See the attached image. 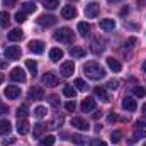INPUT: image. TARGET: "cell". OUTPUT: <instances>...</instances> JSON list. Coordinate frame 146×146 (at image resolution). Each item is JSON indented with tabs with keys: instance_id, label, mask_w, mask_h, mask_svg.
I'll return each instance as SVG.
<instances>
[{
	"instance_id": "51",
	"label": "cell",
	"mask_w": 146,
	"mask_h": 146,
	"mask_svg": "<svg viewBox=\"0 0 146 146\" xmlns=\"http://www.w3.org/2000/svg\"><path fill=\"white\" fill-rule=\"evenodd\" d=\"M7 66V63H5V60H0V68H5Z\"/></svg>"
},
{
	"instance_id": "34",
	"label": "cell",
	"mask_w": 146,
	"mask_h": 146,
	"mask_svg": "<svg viewBox=\"0 0 146 146\" xmlns=\"http://www.w3.org/2000/svg\"><path fill=\"white\" fill-rule=\"evenodd\" d=\"M133 94H134V97H139L141 99V97L146 95V88L145 87H139V85L138 87H133Z\"/></svg>"
},
{
	"instance_id": "28",
	"label": "cell",
	"mask_w": 146,
	"mask_h": 146,
	"mask_svg": "<svg viewBox=\"0 0 146 146\" xmlns=\"http://www.w3.org/2000/svg\"><path fill=\"white\" fill-rule=\"evenodd\" d=\"M36 5L33 3V2H24L22 3V12L24 14H33V12H36Z\"/></svg>"
},
{
	"instance_id": "16",
	"label": "cell",
	"mask_w": 146,
	"mask_h": 146,
	"mask_svg": "<svg viewBox=\"0 0 146 146\" xmlns=\"http://www.w3.org/2000/svg\"><path fill=\"white\" fill-rule=\"evenodd\" d=\"M29 127H31V126H29V122H27L26 119H19V121H17V127H15V129H17L19 134H27V133H29Z\"/></svg>"
},
{
	"instance_id": "7",
	"label": "cell",
	"mask_w": 146,
	"mask_h": 146,
	"mask_svg": "<svg viewBox=\"0 0 146 146\" xmlns=\"http://www.w3.org/2000/svg\"><path fill=\"white\" fill-rule=\"evenodd\" d=\"M58 82H60L58 76H56L53 72H46L44 75H42V83H44L46 87H56Z\"/></svg>"
},
{
	"instance_id": "31",
	"label": "cell",
	"mask_w": 146,
	"mask_h": 146,
	"mask_svg": "<svg viewBox=\"0 0 146 146\" xmlns=\"http://www.w3.org/2000/svg\"><path fill=\"white\" fill-rule=\"evenodd\" d=\"M26 68L33 73V75H36L37 73V63L34 60H27V61H26Z\"/></svg>"
},
{
	"instance_id": "56",
	"label": "cell",
	"mask_w": 146,
	"mask_h": 146,
	"mask_svg": "<svg viewBox=\"0 0 146 146\" xmlns=\"http://www.w3.org/2000/svg\"><path fill=\"white\" fill-rule=\"evenodd\" d=\"M145 146H146V143H145Z\"/></svg>"
},
{
	"instance_id": "46",
	"label": "cell",
	"mask_w": 146,
	"mask_h": 146,
	"mask_svg": "<svg viewBox=\"0 0 146 146\" xmlns=\"http://www.w3.org/2000/svg\"><path fill=\"white\" fill-rule=\"evenodd\" d=\"M15 2H17V0H3V5L10 9V7H14V5H15Z\"/></svg>"
},
{
	"instance_id": "40",
	"label": "cell",
	"mask_w": 146,
	"mask_h": 146,
	"mask_svg": "<svg viewBox=\"0 0 146 146\" xmlns=\"http://www.w3.org/2000/svg\"><path fill=\"white\" fill-rule=\"evenodd\" d=\"M65 109L68 110V112H75V109H76V104H75V100H68L66 104H65Z\"/></svg>"
},
{
	"instance_id": "55",
	"label": "cell",
	"mask_w": 146,
	"mask_h": 146,
	"mask_svg": "<svg viewBox=\"0 0 146 146\" xmlns=\"http://www.w3.org/2000/svg\"><path fill=\"white\" fill-rule=\"evenodd\" d=\"M143 114H145V115H146V104H145V106H143Z\"/></svg>"
},
{
	"instance_id": "52",
	"label": "cell",
	"mask_w": 146,
	"mask_h": 146,
	"mask_svg": "<svg viewBox=\"0 0 146 146\" xmlns=\"http://www.w3.org/2000/svg\"><path fill=\"white\" fill-rule=\"evenodd\" d=\"M109 3H117V2H122V0H107Z\"/></svg>"
},
{
	"instance_id": "49",
	"label": "cell",
	"mask_w": 146,
	"mask_h": 146,
	"mask_svg": "<svg viewBox=\"0 0 146 146\" xmlns=\"http://www.w3.org/2000/svg\"><path fill=\"white\" fill-rule=\"evenodd\" d=\"M126 14H129V9H127V7H124V9L121 10V15H126Z\"/></svg>"
},
{
	"instance_id": "27",
	"label": "cell",
	"mask_w": 146,
	"mask_h": 146,
	"mask_svg": "<svg viewBox=\"0 0 146 146\" xmlns=\"http://www.w3.org/2000/svg\"><path fill=\"white\" fill-rule=\"evenodd\" d=\"M9 24H10V15H9V12L2 10V12H0V26H2V27H7Z\"/></svg>"
},
{
	"instance_id": "26",
	"label": "cell",
	"mask_w": 146,
	"mask_h": 146,
	"mask_svg": "<svg viewBox=\"0 0 146 146\" xmlns=\"http://www.w3.org/2000/svg\"><path fill=\"white\" fill-rule=\"evenodd\" d=\"M63 95L68 97V99H75V95H76V88H75L73 85H66V87L63 88Z\"/></svg>"
},
{
	"instance_id": "2",
	"label": "cell",
	"mask_w": 146,
	"mask_h": 146,
	"mask_svg": "<svg viewBox=\"0 0 146 146\" xmlns=\"http://www.w3.org/2000/svg\"><path fill=\"white\" fill-rule=\"evenodd\" d=\"M54 39L60 41V42H73V31L68 29V27H61L54 33Z\"/></svg>"
},
{
	"instance_id": "33",
	"label": "cell",
	"mask_w": 146,
	"mask_h": 146,
	"mask_svg": "<svg viewBox=\"0 0 146 146\" xmlns=\"http://www.w3.org/2000/svg\"><path fill=\"white\" fill-rule=\"evenodd\" d=\"M46 114H48V110H46V107H44V106H37L36 109H34V115H36L37 119H42Z\"/></svg>"
},
{
	"instance_id": "44",
	"label": "cell",
	"mask_w": 146,
	"mask_h": 146,
	"mask_svg": "<svg viewBox=\"0 0 146 146\" xmlns=\"http://www.w3.org/2000/svg\"><path fill=\"white\" fill-rule=\"evenodd\" d=\"M117 119H119V117L115 115V112H109V115H107V121H109L110 124H112V122H115Z\"/></svg>"
},
{
	"instance_id": "22",
	"label": "cell",
	"mask_w": 146,
	"mask_h": 146,
	"mask_svg": "<svg viewBox=\"0 0 146 146\" xmlns=\"http://www.w3.org/2000/svg\"><path fill=\"white\" fill-rule=\"evenodd\" d=\"M70 54H72L73 58H83L87 54V51L83 48H80V46H72L70 48Z\"/></svg>"
},
{
	"instance_id": "37",
	"label": "cell",
	"mask_w": 146,
	"mask_h": 146,
	"mask_svg": "<svg viewBox=\"0 0 146 146\" xmlns=\"http://www.w3.org/2000/svg\"><path fill=\"white\" fill-rule=\"evenodd\" d=\"M139 138H146V131H141V129H138V131H136V134H134V138H133L129 143H131V145H134V143H136V139H139Z\"/></svg>"
},
{
	"instance_id": "24",
	"label": "cell",
	"mask_w": 146,
	"mask_h": 146,
	"mask_svg": "<svg viewBox=\"0 0 146 146\" xmlns=\"http://www.w3.org/2000/svg\"><path fill=\"white\" fill-rule=\"evenodd\" d=\"M78 33L82 37H87L90 36V26L87 22H78Z\"/></svg>"
},
{
	"instance_id": "54",
	"label": "cell",
	"mask_w": 146,
	"mask_h": 146,
	"mask_svg": "<svg viewBox=\"0 0 146 146\" xmlns=\"http://www.w3.org/2000/svg\"><path fill=\"white\" fill-rule=\"evenodd\" d=\"M143 72L146 73V61H145V63H143Z\"/></svg>"
},
{
	"instance_id": "38",
	"label": "cell",
	"mask_w": 146,
	"mask_h": 146,
	"mask_svg": "<svg viewBox=\"0 0 146 146\" xmlns=\"http://www.w3.org/2000/svg\"><path fill=\"white\" fill-rule=\"evenodd\" d=\"M14 19H15V22L22 24V22H26V14H24V12H17V14L14 15Z\"/></svg>"
},
{
	"instance_id": "48",
	"label": "cell",
	"mask_w": 146,
	"mask_h": 146,
	"mask_svg": "<svg viewBox=\"0 0 146 146\" xmlns=\"http://www.w3.org/2000/svg\"><path fill=\"white\" fill-rule=\"evenodd\" d=\"M7 112H9V107H7L5 104L0 102V114H7Z\"/></svg>"
},
{
	"instance_id": "11",
	"label": "cell",
	"mask_w": 146,
	"mask_h": 146,
	"mask_svg": "<svg viewBox=\"0 0 146 146\" xmlns=\"http://www.w3.org/2000/svg\"><path fill=\"white\" fill-rule=\"evenodd\" d=\"M72 126L73 127H76V129H80V131H88V129H90L88 122H87L85 119H82V117H73L72 119Z\"/></svg>"
},
{
	"instance_id": "50",
	"label": "cell",
	"mask_w": 146,
	"mask_h": 146,
	"mask_svg": "<svg viewBox=\"0 0 146 146\" xmlns=\"http://www.w3.org/2000/svg\"><path fill=\"white\" fill-rule=\"evenodd\" d=\"M94 129H95V133H100V129H102V126H100V124H95V126H94Z\"/></svg>"
},
{
	"instance_id": "39",
	"label": "cell",
	"mask_w": 146,
	"mask_h": 146,
	"mask_svg": "<svg viewBox=\"0 0 146 146\" xmlns=\"http://www.w3.org/2000/svg\"><path fill=\"white\" fill-rule=\"evenodd\" d=\"M121 138H122L121 131H114V133L110 134V139H112V143H119V141H121Z\"/></svg>"
},
{
	"instance_id": "15",
	"label": "cell",
	"mask_w": 146,
	"mask_h": 146,
	"mask_svg": "<svg viewBox=\"0 0 146 146\" xmlns=\"http://www.w3.org/2000/svg\"><path fill=\"white\" fill-rule=\"evenodd\" d=\"M80 109H82V112H90V110H94V109H95V100H94L92 97L83 99V100H82Z\"/></svg>"
},
{
	"instance_id": "19",
	"label": "cell",
	"mask_w": 146,
	"mask_h": 146,
	"mask_svg": "<svg viewBox=\"0 0 146 146\" xmlns=\"http://www.w3.org/2000/svg\"><path fill=\"white\" fill-rule=\"evenodd\" d=\"M107 66H109L114 73H119V72H121V68H122V65H121L115 58H112V56H110V58H107Z\"/></svg>"
},
{
	"instance_id": "43",
	"label": "cell",
	"mask_w": 146,
	"mask_h": 146,
	"mask_svg": "<svg viewBox=\"0 0 146 146\" xmlns=\"http://www.w3.org/2000/svg\"><path fill=\"white\" fill-rule=\"evenodd\" d=\"M136 42H138V39H136V37H129V39L126 41V46H127V48H133Z\"/></svg>"
},
{
	"instance_id": "30",
	"label": "cell",
	"mask_w": 146,
	"mask_h": 146,
	"mask_svg": "<svg viewBox=\"0 0 146 146\" xmlns=\"http://www.w3.org/2000/svg\"><path fill=\"white\" fill-rule=\"evenodd\" d=\"M42 5H44V9H48V10H54V9L60 5V2H58V0H44Z\"/></svg>"
},
{
	"instance_id": "12",
	"label": "cell",
	"mask_w": 146,
	"mask_h": 146,
	"mask_svg": "<svg viewBox=\"0 0 146 146\" xmlns=\"http://www.w3.org/2000/svg\"><path fill=\"white\" fill-rule=\"evenodd\" d=\"M3 94H5L7 99H17V97L21 95V88L15 87V85H9V87H5Z\"/></svg>"
},
{
	"instance_id": "10",
	"label": "cell",
	"mask_w": 146,
	"mask_h": 146,
	"mask_svg": "<svg viewBox=\"0 0 146 146\" xmlns=\"http://www.w3.org/2000/svg\"><path fill=\"white\" fill-rule=\"evenodd\" d=\"M122 109L129 110V112H134L138 109V102L134 100V97H124L122 99Z\"/></svg>"
},
{
	"instance_id": "23",
	"label": "cell",
	"mask_w": 146,
	"mask_h": 146,
	"mask_svg": "<svg viewBox=\"0 0 146 146\" xmlns=\"http://www.w3.org/2000/svg\"><path fill=\"white\" fill-rule=\"evenodd\" d=\"M10 129H12V124H10V121H7V119H2V121H0V136H3V134L10 133Z\"/></svg>"
},
{
	"instance_id": "9",
	"label": "cell",
	"mask_w": 146,
	"mask_h": 146,
	"mask_svg": "<svg viewBox=\"0 0 146 146\" xmlns=\"http://www.w3.org/2000/svg\"><path fill=\"white\" fill-rule=\"evenodd\" d=\"M42 97H44V90L41 87H31V90L27 94L29 100H42Z\"/></svg>"
},
{
	"instance_id": "25",
	"label": "cell",
	"mask_w": 146,
	"mask_h": 146,
	"mask_svg": "<svg viewBox=\"0 0 146 146\" xmlns=\"http://www.w3.org/2000/svg\"><path fill=\"white\" fill-rule=\"evenodd\" d=\"M27 115H29V107H27V104H22L17 109V119H26Z\"/></svg>"
},
{
	"instance_id": "5",
	"label": "cell",
	"mask_w": 146,
	"mask_h": 146,
	"mask_svg": "<svg viewBox=\"0 0 146 146\" xmlns=\"http://www.w3.org/2000/svg\"><path fill=\"white\" fill-rule=\"evenodd\" d=\"M3 53H5V58H7V60H19V56H21V48H19V46H7V48L3 49Z\"/></svg>"
},
{
	"instance_id": "36",
	"label": "cell",
	"mask_w": 146,
	"mask_h": 146,
	"mask_svg": "<svg viewBox=\"0 0 146 146\" xmlns=\"http://www.w3.org/2000/svg\"><path fill=\"white\" fill-rule=\"evenodd\" d=\"M54 145V136H44L41 139V146H53Z\"/></svg>"
},
{
	"instance_id": "3",
	"label": "cell",
	"mask_w": 146,
	"mask_h": 146,
	"mask_svg": "<svg viewBox=\"0 0 146 146\" xmlns=\"http://www.w3.org/2000/svg\"><path fill=\"white\" fill-rule=\"evenodd\" d=\"M56 22H58V19H56L54 15H46V14H42V15L37 17V24L42 26V27H51V26H54Z\"/></svg>"
},
{
	"instance_id": "29",
	"label": "cell",
	"mask_w": 146,
	"mask_h": 146,
	"mask_svg": "<svg viewBox=\"0 0 146 146\" xmlns=\"http://www.w3.org/2000/svg\"><path fill=\"white\" fill-rule=\"evenodd\" d=\"M44 131H46V126H44V124H41V122H37L36 126H34V129H33V134H34L36 138H41Z\"/></svg>"
},
{
	"instance_id": "13",
	"label": "cell",
	"mask_w": 146,
	"mask_h": 146,
	"mask_svg": "<svg viewBox=\"0 0 146 146\" xmlns=\"http://www.w3.org/2000/svg\"><path fill=\"white\" fill-rule=\"evenodd\" d=\"M29 49H31V53H34V54H41V53L44 51V42L39 41V39H34V41L29 42Z\"/></svg>"
},
{
	"instance_id": "1",
	"label": "cell",
	"mask_w": 146,
	"mask_h": 146,
	"mask_svg": "<svg viewBox=\"0 0 146 146\" xmlns=\"http://www.w3.org/2000/svg\"><path fill=\"white\" fill-rule=\"evenodd\" d=\"M83 72L85 75L90 78V80H102L106 76V70L97 63V61H88L85 66H83Z\"/></svg>"
},
{
	"instance_id": "20",
	"label": "cell",
	"mask_w": 146,
	"mask_h": 146,
	"mask_svg": "<svg viewBox=\"0 0 146 146\" xmlns=\"http://www.w3.org/2000/svg\"><path fill=\"white\" fill-rule=\"evenodd\" d=\"M61 58H63V51H61L60 48H53V49H49V60H51V61L56 63V61H60Z\"/></svg>"
},
{
	"instance_id": "4",
	"label": "cell",
	"mask_w": 146,
	"mask_h": 146,
	"mask_svg": "<svg viewBox=\"0 0 146 146\" xmlns=\"http://www.w3.org/2000/svg\"><path fill=\"white\" fill-rule=\"evenodd\" d=\"M73 72H75V63H73V61H63V63H61V66H60L61 76L68 78V76L73 75Z\"/></svg>"
},
{
	"instance_id": "6",
	"label": "cell",
	"mask_w": 146,
	"mask_h": 146,
	"mask_svg": "<svg viewBox=\"0 0 146 146\" xmlns=\"http://www.w3.org/2000/svg\"><path fill=\"white\" fill-rule=\"evenodd\" d=\"M10 80L19 82V83H24V82H26V72H24L22 68H19V66L12 68V72H10Z\"/></svg>"
},
{
	"instance_id": "32",
	"label": "cell",
	"mask_w": 146,
	"mask_h": 146,
	"mask_svg": "<svg viewBox=\"0 0 146 146\" xmlns=\"http://www.w3.org/2000/svg\"><path fill=\"white\" fill-rule=\"evenodd\" d=\"M73 85H75V87H76V90H80V92H85V90L88 88V87H87V83H85V80H82V78H76Z\"/></svg>"
},
{
	"instance_id": "18",
	"label": "cell",
	"mask_w": 146,
	"mask_h": 146,
	"mask_svg": "<svg viewBox=\"0 0 146 146\" xmlns=\"http://www.w3.org/2000/svg\"><path fill=\"white\" fill-rule=\"evenodd\" d=\"M99 26H100V29H104V31H114V27H115V21L114 19H102L100 22H99Z\"/></svg>"
},
{
	"instance_id": "45",
	"label": "cell",
	"mask_w": 146,
	"mask_h": 146,
	"mask_svg": "<svg viewBox=\"0 0 146 146\" xmlns=\"http://www.w3.org/2000/svg\"><path fill=\"white\" fill-rule=\"evenodd\" d=\"M90 146H107L106 145V141H99V139H94V143H90Z\"/></svg>"
},
{
	"instance_id": "41",
	"label": "cell",
	"mask_w": 146,
	"mask_h": 146,
	"mask_svg": "<svg viewBox=\"0 0 146 146\" xmlns=\"http://www.w3.org/2000/svg\"><path fill=\"white\" fill-rule=\"evenodd\" d=\"M107 88L117 90V88H119V82H117V80H109V82H107Z\"/></svg>"
},
{
	"instance_id": "53",
	"label": "cell",
	"mask_w": 146,
	"mask_h": 146,
	"mask_svg": "<svg viewBox=\"0 0 146 146\" xmlns=\"http://www.w3.org/2000/svg\"><path fill=\"white\" fill-rule=\"evenodd\" d=\"M3 78H5V76H3V73H0V83L3 82Z\"/></svg>"
},
{
	"instance_id": "8",
	"label": "cell",
	"mask_w": 146,
	"mask_h": 146,
	"mask_svg": "<svg viewBox=\"0 0 146 146\" xmlns=\"http://www.w3.org/2000/svg\"><path fill=\"white\" fill-rule=\"evenodd\" d=\"M85 15H87L88 19H95V17L99 15V3H95V2L87 3V5H85Z\"/></svg>"
},
{
	"instance_id": "21",
	"label": "cell",
	"mask_w": 146,
	"mask_h": 146,
	"mask_svg": "<svg viewBox=\"0 0 146 146\" xmlns=\"http://www.w3.org/2000/svg\"><path fill=\"white\" fill-rule=\"evenodd\" d=\"M7 37H9V41H21L24 37V31L22 29H12Z\"/></svg>"
},
{
	"instance_id": "42",
	"label": "cell",
	"mask_w": 146,
	"mask_h": 146,
	"mask_svg": "<svg viewBox=\"0 0 146 146\" xmlns=\"http://www.w3.org/2000/svg\"><path fill=\"white\" fill-rule=\"evenodd\" d=\"M15 143V138H3V141H2V145L3 146H10Z\"/></svg>"
},
{
	"instance_id": "14",
	"label": "cell",
	"mask_w": 146,
	"mask_h": 146,
	"mask_svg": "<svg viewBox=\"0 0 146 146\" xmlns=\"http://www.w3.org/2000/svg\"><path fill=\"white\" fill-rule=\"evenodd\" d=\"M61 17L63 19H75L76 17V9L73 5H65L61 9Z\"/></svg>"
},
{
	"instance_id": "17",
	"label": "cell",
	"mask_w": 146,
	"mask_h": 146,
	"mask_svg": "<svg viewBox=\"0 0 146 146\" xmlns=\"http://www.w3.org/2000/svg\"><path fill=\"white\" fill-rule=\"evenodd\" d=\"M94 94H95V97H99L102 102H109V95H107V92H106V87H95L94 88Z\"/></svg>"
},
{
	"instance_id": "47",
	"label": "cell",
	"mask_w": 146,
	"mask_h": 146,
	"mask_svg": "<svg viewBox=\"0 0 146 146\" xmlns=\"http://www.w3.org/2000/svg\"><path fill=\"white\" fill-rule=\"evenodd\" d=\"M49 102H51V106L56 107V106H58V97H56V95H51V97H49Z\"/></svg>"
},
{
	"instance_id": "35",
	"label": "cell",
	"mask_w": 146,
	"mask_h": 146,
	"mask_svg": "<svg viewBox=\"0 0 146 146\" xmlns=\"http://www.w3.org/2000/svg\"><path fill=\"white\" fill-rule=\"evenodd\" d=\"M72 141L75 143V145H78V146L87 145V139H85L83 136H80V134H73V136H72Z\"/></svg>"
}]
</instances>
